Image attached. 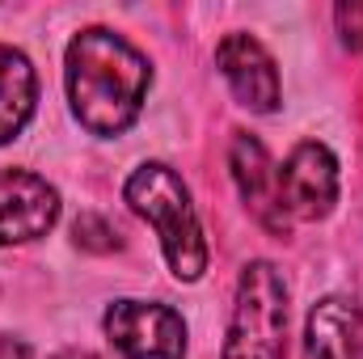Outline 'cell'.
<instances>
[{
	"label": "cell",
	"mask_w": 363,
	"mask_h": 359,
	"mask_svg": "<svg viewBox=\"0 0 363 359\" xmlns=\"http://www.w3.org/2000/svg\"><path fill=\"white\" fill-rule=\"evenodd\" d=\"M152 85V64L114 30H81L68 43V101L93 136H123Z\"/></svg>",
	"instance_id": "6da1fadb"
},
{
	"label": "cell",
	"mask_w": 363,
	"mask_h": 359,
	"mask_svg": "<svg viewBox=\"0 0 363 359\" xmlns=\"http://www.w3.org/2000/svg\"><path fill=\"white\" fill-rule=\"evenodd\" d=\"M123 199L131 203L135 216H144L157 228L169 270L182 283H194L207 270V241H203V228H199V216H194L186 182L161 161H144L127 178Z\"/></svg>",
	"instance_id": "7a4b0ae2"
},
{
	"label": "cell",
	"mask_w": 363,
	"mask_h": 359,
	"mask_svg": "<svg viewBox=\"0 0 363 359\" xmlns=\"http://www.w3.org/2000/svg\"><path fill=\"white\" fill-rule=\"evenodd\" d=\"M224 359H287V283L271 263H250L237 279Z\"/></svg>",
	"instance_id": "3957f363"
},
{
	"label": "cell",
	"mask_w": 363,
	"mask_h": 359,
	"mask_svg": "<svg viewBox=\"0 0 363 359\" xmlns=\"http://www.w3.org/2000/svg\"><path fill=\"white\" fill-rule=\"evenodd\" d=\"M106 338L123 351V359H182L186 326L169 304L157 300H114L106 309Z\"/></svg>",
	"instance_id": "277c9868"
},
{
	"label": "cell",
	"mask_w": 363,
	"mask_h": 359,
	"mask_svg": "<svg viewBox=\"0 0 363 359\" xmlns=\"http://www.w3.org/2000/svg\"><path fill=\"white\" fill-rule=\"evenodd\" d=\"M279 199L287 220H325L338 203V161L325 144L304 140L287 153L279 170Z\"/></svg>",
	"instance_id": "5b68a950"
},
{
	"label": "cell",
	"mask_w": 363,
	"mask_h": 359,
	"mask_svg": "<svg viewBox=\"0 0 363 359\" xmlns=\"http://www.w3.org/2000/svg\"><path fill=\"white\" fill-rule=\"evenodd\" d=\"M60 220V190L30 170H0V245L47 237Z\"/></svg>",
	"instance_id": "8992f818"
},
{
	"label": "cell",
	"mask_w": 363,
	"mask_h": 359,
	"mask_svg": "<svg viewBox=\"0 0 363 359\" xmlns=\"http://www.w3.org/2000/svg\"><path fill=\"white\" fill-rule=\"evenodd\" d=\"M216 64H220L233 97L245 110H254V114L279 110V68H274L271 51L254 34H224V43L216 47Z\"/></svg>",
	"instance_id": "52a82bcc"
},
{
	"label": "cell",
	"mask_w": 363,
	"mask_h": 359,
	"mask_svg": "<svg viewBox=\"0 0 363 359\" xmlns=\"http://www.w3.org/2000/svg\"><path fill=\"white\" fill-rule=\"evenodd\" d=\"M228 165H233L237 190H241L245 207L254 211V220L283 237L287 233V211H283V199H279V170H274L267 144L250 131H233Z\"/></svg>",
	"instance_id": "ba28073f"
},
{
	"label": "cell",
	"mask_w": 363,
	"mask_h": 359,
	"mask_svg": "<svg viewBox=\"0 0 363 359\" xmlns=\"http://www.w3.org/2000/svg\"><path fill=\"white\" fill-rule=\"evenodd\" d=\"M304 359H363V317L347 296H325L308 309Z\"/></svg>",
	"instance_id": "9c48e42d"
},
{
	"label": "cell",
	"mask_w": 363,
	"mask_h": 359,
	"mask_svg": "<svg viewBox=\"0 0 363 359\" xmlns=\"http://www.w3.org/2000/svg\"><path fill=\"white\" fill-rule=\"evenodd\" d=\"M38 101V77L34 64L17 51L0 43V144H9L34 114Z\"/></svg>",
	"instance_id": "30bf717a"
},
{
	"label": "cell",
	"mask_w": 363,
	"mask_h": 359,
	"mask_svg": "<svg viewBox=\"0 0 363 359\" xmlns=\"http://www.w3.org/2000/svg\"><path fill=\"white\" fill-rule=\"evenodd\" d=\"M72 233H77V245H85V250H106V245H101L97 237H106L110 245H118V237H114V228H110L106 220H97V216H81Z\"/></svg>",
	"instance_id": "8fae6325"
},
{
	"label": "cell",
	"mask_w": 363,
	"mask_h": 359,
	"mask_svg": "<svg viewBox=\"0 0 363 359\" xmlns=\"http://www.w3.org/2000/svg\"><path fill=\"white\" fill-rule=\"evenodd\" d=\"M338 30H342V43L347 47H363V4H338Z\"/></svg>",
	"instance_id": "7c38bea8"
},
{
	"label": "cell",
	"mask_w": 363,
	"mask_h": 359,
	"mask_svg": "<svg viewBox=\"0 0 363 359\" xmlns=\"http://www.w3.org/2000/svg\"><path fill=\"white\" fill-rule=\"evenodd\" d=\"M0 359H30V343L13 338V334H0Z\"/></svg>",
	"instance_id": "4fadbf2b"
},
{
	"label": "cell",
	"mask_w": 363,
	"mask_h": 359,
	"mask_svg": "<svg viewBox=\"0 0 363 359\" xmlns=\"http://www.w3.org/2000/svg\"><path fill=\"white\" fill-rule=\"evenodd\" d=\"M51 359H101V355H93L85 347H68V351H60V355H51Z\"/></svg>",
	"instance_id": "5bb4252c"
}]
</instances>
